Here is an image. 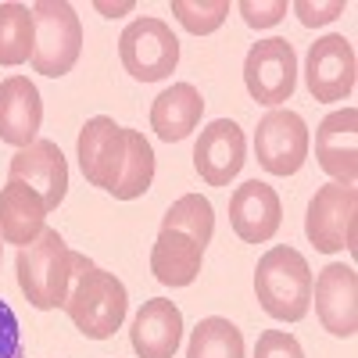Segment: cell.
Instances as JSON below:
<instances>
[{"instance_id": "ac0fdd59", "label": "cell", "mask_w": 358, "mask_h": 358, "mask_svg": "<svg viewBox=\"0 0 358 358\" xmlns=\"http://www.w3.org/2000/svg\"><path fill=\"white\" fill-rule=\"evenodd\" d=\"M43 219H47V204L33 187L15 183V179H8V187H0V241L4 244H18V248L33 244L47 229Z\"/></svg>"}, {"instance_id": "7402d4cb", "label": "cell", "mask_w": 358, "mask_h": 358, "mask_svg": "<svg viewBox=\"0 0 358 358\" xmlns=\"http://www.w3.org/2000/svg\"><path fill=\"white\" fill-rule=\"evenodd\" d=\"M155 183V151L147 136L140 129H126V162H122V176L115 183V197L118 201H136L151 190Z\"/></svg>"}, {"instance_id": "277c9868", "label": "cell", "mask_w": 358, "mask_h": 358, "mask_svg": "<svg viewBox=\"0 0 358 358\" xmlns=\"http://www.w3.org/2000/svg\"><path fill=\"white\" fill-rule=\"evenodd\" d=\"M33 69L50 79L69 76L83 54V25L76 8L62 0H40L33 4Z\"/></svg>"}, {"instance_id": "7c38bea8", "label": "cell", "mask_w": 358, "mask_h": 358, "mask_svg": "<svg viewBox=\"0 0 358 358\" xmlns=\"http://www.w3.org/2000/svg\"><path fill=\"white\" fill-rule=\"evenodd\" d=\"M229 222L244 244H268L283 226L280 194L262 179H248L229 197Z\"/></svg>"}, {"instance_id": "8fae6325", "label": "cell", "mask_w": 358, "mask_h": 358, "mask_svg": "<svg viewBox=\"0 0 358 358\" xmlns=\"http://www.w3.org/2000/svg\"><path fill=\"white\" fill-rule=\"evenodd\" d=\"M312 297H315V315L322 330L334 337H355L358 330V276L351 265H326L312 280Z\"/></svg>"}, {"instance_id": "4dcf8cb0", "label": "cell", "mask_w": 358, "mask_h": 358, "mask_svg": "<svg viewBox=\"0 0 358 358\" xmlns=\"http://www.w3.org/2000/svg\"><path fill=\"white\" fill-rule=\"evenodd\" d=\"M0 251H4V244H0Z\"/></svg>"}, {"instance_id": "44dd1931", "label": "cell", "mask_w": 358, "mask_h": 358, "mask_svg": "<svg viewBox=\"0 0 358 358\" xmlns=\"http://www.w3.org/2000/svg\"><path fill=\"white\" fill-rule=\"evenodd\" d=\"M33 40H36V29H33V8L25 4H0V65L15 69L33 62Z\"/></svg>"}, {"instance_id": "5b68a950", "label": "cell", "mask_w": 358, "mask_h": 358, "mask_svg": "<svg viewBox=\"0 0 358 358\" xmlns=\"http://www.w3.org/2000/svg\"><path fill=\"white\" fill-rule=\"evenodd\" d=\"M355 226H358V194L348 183H326L308 201L305 233L315 251L337 255L355 251Z\"/></svg>"}, {"instance_id": "4316f807", "label": "cell", "mask_w": 358, "mask_h": 358, "mask_svg": "<svg viewBox=\"0 0 358 358\" xmlns=\"http://www.w3.org/2000/svg\"><path fill=\"white\" fill-rule=\"evenodd\" d=\"M0 358H25L18 319H15V312L4 297H0Z\"/></svg>"}, {"instance_id": "6da1fadb", "label": "cell", "mask_w": 358, "mask_h": 358, "mask_svg": "<svg viewBox=\"0 0 358 358\" xmlns=\"http://www.w3.org/2000/svg\"><path fill=\"white\" fill-rule=\"evenodd\" d=\"M86 255H76L69 251L65 236L57 229H43L33 244H25L18 251V287L25 294V301L40 308V312H50V308H65V297H69V287L72 280L90 268Z\"/></svg>"}, {"instance_id": "f1b7e54d", "label": "cell", "mask_w": 358, "mask_h": 358, "mask_svg": "<svg viewBox=\"0 0 358 358\" xmlns=\"http://www.w3.org/2000/svg\"><path fill=\"white\" fill-rule=\"evenodd\" d=\"M297 18H301V25L315 29V25H326V22H334L341 11H344V0H330V4H312V0H297L294 4Z\"/></svg>"}, {"instance_id": "603a6c76", "label": "cell", "mask_w": 358, "mask_h": 358, "mask_svg": "<svg viewBox=\"0 0 358 358\" xmlns=\"http://www.w3.org/2000/svg\"><path fill=\"white\" fill-rule=\"evenodd\" d=\"M187 358H244V337L229 319L208 315L194 326Z\"/></svg>"}, {"instance_id": "52a82bcc", "label": "cell", "mask_w": 358, "mask_h": 358, "mask_svg": "<svg viewBox=\"0 0 358 358\" xmlns=\"http://www.w3.org/2000/svg\"><path fill=\"white\" fill-rule=\"evenodd\" d=\"M244 86L251 101L265 108H280L294 97L297 86V54L283 36L258 40L244 57Z\"/></svg>"}, {"instance_id": "ffe728a7", "label": "cell", "mask_w": 358, "mask_h": 358, "mask_svg": "<svg viewBox=\"0 0 358 358\" xmlns=\"http://www.w3.org/2000/svg\"><path fill=\"white\" fill-rule=\"evenodd\" d=\"M204 248L179 229H162L151 248V273L165 287H190L201 276Z\"/></svg>"}, {"instance_id": "9c48e42d", "label": "cell", "mask_w": 358, "mask_h": 358, "mask_svg": "<svg viewBox=\"0 0 358 358\" xmlns=\"http://www.w3.org/2000/svg\"><path fill=\"white\" fill-rule=\"evenodd\" d=\"M355 47L330 33L308 47V62H305V83H308V94L319 104H337L348 101L355 94Z\"/></svg>"}, {"instance_id": "2e32d148", "label": "cell", "mask_w": 358, "mask_h": 358, "mask_svg": "<svg viewBox=\"0 0 358 358\" xmlns=\"http://www.w3.org/2000/svg\"><path fill=\"white\" fill-rule=\"evenodd\" d=\"M129 341L140 358H176L179 341H183V312L169 297H151L136 312Z\"/></svg>"}, {"instance_id": "f546056e", "label": "cell", "mask_w": 358, "mask_h": 358, "mask_svg": "<svg viewBox=\"0 0 358 358\" xmlns=\"http://www.w3.org/2000/svg\"><path fill=\"white\" fill-rule=\"evenodd\" d=\"M97 8H101L108 18H115V11H129V4H118V8H111V4H97Z\"/></svg>"}, {"instance_id": "83f0119b", "label": "cell", "mask_w": 358, "mask_h": 358, "mask_svg": "<svg viewBox=\"0 0 358 358\" xmlns=\"http://www.w3.org/2000/svg\"><path fill=\"white\" fill-rule=\"evenodd\" d=\"M241 15L251 29H268L287 15V0H273V4H258V0H241Z\"/></svg>"}, {"instance_id": "9a60e30c", "label": "cell", "mask_w": 358, "mask_h": 358, "mask_svg": "<svg viewBox=\"0 0 358 358\" xmlns=\"http://www.w3.org/2000/svg\"><path fill=\"white\" fill-rule=\"evenodd\" d=\"M315 158L326 176H334V183L355 187V176H358V111L355 108H341L319 122Z\"/></svg>"}, {"instance_id": "d4e9b609", "label": "cell", "mask_w": 358, "mask_h": 358, "mask_svg": "<svg viewBox=\"0 0 358 358\" xmlns=\"http://www.w3.org/2000/svg\"><path fill=\"white\" fill-rule=\"evenodd\" d=\"M172 15L179 18V25L194 36H208L222 29L226 15H229V0H201V4H190V0H172Z\"/></svg>"}, {"instance_id": "4fadbf2b", "label": "cell", "mask_w": 358, "mask_h": 358, "mask_svg": "<svg viewBox=\"0 0 358 358\" xmlns=\"http://www.w3.org/2000/svg\"><path fill=\"white\" fill-rule=\"evenodd\" d=\"M244 129L233 118H219V122L201 129L194 143V169L208 187H229V179H236V172L244 169Z\"/></svg>"}, {"instance_id": "5bb4252c", "label": "cell", "mask_w": 358, "mask_h": 358, "mask_svg": "<svg viewBox=\"0 0 358 358\" xmlns=\"http://www.w3.org/2000/svg\"><path fill=\"white\" fill-rule=\"evenodd\" d=\"M11 179L33 187L43 197L47 212H54L69 194V165H65L62 147L54 140H33L29 147H22L11 158Z\"/></svg>"}, {"instance_id": "e0dca14e", "label": "cell", "mask_w": 358, "mask_h": 358, "mask_svg": "<svg viewBox=\"0 0 358 358\" xmlns=\"http://www.w3.org/2000/svg\"><path fill=\"white\" fill-rule=\"evenodd\" d=\"M43 122V101L29 76H11L0 83V140L11 147H29Z\"/></svg>"}, {"instance_id": "cb8c5ba5", "label": "cell", "mask_w": 358, "mask_h": 358, "mask_svg": "<svg viewBox=\"0 0 358 358\" xmlns=\"http://www.w3.org/2000/svg\"><path fill=\"white\" fill-rule=\"evenodd\" d=\"M162 229H179V233L194 236L201 248H208V244H212V233H215L212 201L201 197V194H183V197H179L169 212H165Z\"/></svg>"}, {"instance_id": "8992f818", "label": "cell", "mask_w": 358, "mask_h": 358, "mask_svg": "<svg viewBox=\"0 0 358 358\" xmlns=\"http://www.w3.org/2000/svg\"><path fill=\"white\" fill-rule=\"evenodd\" d=\"M118 57L122 69L140 83H158L179 65V40L162 18H136L118 36Z\"/></svg>"}, {"instance_id": "ba28073f", "label": "cell", "mask_w": 358, "mask_h": 358, "mask_svg": "<svg viewBox=\"0 0 358 358\" xmlns=\"http://www.w3.org/2000/svg\"><path fill=\"white\" fill-rule=\"evenodd\" d=\"M255 158L273 176H294L308 158V126L290 108H273L255 129Z\"/></svg>"}, {"instance_id": "30bf717a", "label": "cell", "mask_w": 358, "mask_h": 358, "mask_svg": "<svg viewBox=\"0 0 358 358\" xmlns=\"http://www.w3.org/2000/svg\"><path fill=\"white\" fill-rule=\"evenodd\" d=\"M76 147H79V169L86 176V183L111 194L126 162V126H118L108 115H97L79 129Z\"/></svg>"}, {"instance_id": "d6986e66", "label": "cell", "mask_w": 358, "mask_h": 358, "mask_svg": "<svg viewBox=\"0 0 358 358\" xmlns=\"http://www.w3.org/2000/svg\"><path fill=\"white\" fill-rule=\"evenodd\" d=\"M201 115H204V101L197 94V86L194 83H172L151 104V129L158 133V140L179 143L197 129Z\"/></svg>"}, {"instance_id": "7a4b0ae2", "label": "cell", "mask_w": 358, "mask_h": 358, "mask_svg": "<svg viewBox=\"0 0 358 358\" xmlns=\"http://www.w3.org/2000/svg\"><path fill=\"white\" fill-rule=\"evenodd\" d=\"M255 294L265 315L280 322H301L312 305V268L305 255L287 244L265 251L255 268Z\"/></svg>"}, {"instance_id": "484cf974", "label": "cell", "mask_w": 358, "mask_h": 358, "mask_svg": "<svg viewBox=\"0 0 358 358\" xmlns=\"http://www.w3.org/2000/svg\"><path fill=\"white\" fill-rule=\"evenodd\" d=\"M255 358H305V351L287 330H265L255 344Z\"/></svg>"}, {"instance_id": "3957f363", "label": "cell", "mask_w": 358, "mask_h": 358, "mask_svg": "<svg viewBox=\"0 0 358 358\" xmlns=\"http://www.w3.org/2000/svg\"><path fill=\"white\" fill-rule=\"evenodd\" d=\"M65 312L86 341H108L126 322V312H129L126 283L115 273H104V268L90 265L72 280L69 297H65Z\"/></svg>"}]
</instances>
